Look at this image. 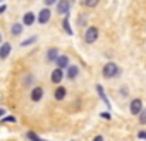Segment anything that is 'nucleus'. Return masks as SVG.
Returning a JSON list of instances; mask_svg holds the SVG:
<instances>
[{
    "mask_svg": "<svg viewBox=\"0 0 146 141\" xmlns=\"http://www.w3.org/2000/svg\"><path fill=\"white\" fill-rule=\"evenodd\" d=\"M100 4V0H81V5L86 9H95Z\"/></svg>",
    "mask_w": 146,
    "mask_h": 141,
    "instance_id": "obj_17",
    "label": "nucleus"
},
{
    "mask_svg": "<svg viewBox=\"0 0 146 141\" xmlns=\"http://www.w3.org/2000/svg\"><path fill=\"white\" fill-rule=\"evenodd\" d=\"M120 72L122 70H120V67L115 62H107L103 65V69H102V74H103L105 79H115V78L120 76Z\"/></svg>",
    "mask_w": 146,
    "mask_h": 141,
    "instance_id": "obj_1",
    "label": "nucleus"
},
{
    "mask_svg": "<svg viewBox=\"0 0 146 141\" xmlns=\"http://www.w3.org/2000/svg\"><path fill=\"white\" fill-rule=\"evenodd\" d=\"M93 141H103V136H95Z\"/></svg>",
    "mask_w": 146,
    "mask_h": 141,
    "instance_id": "obj_28",
    "label": "nucleus"
},
{
    "mask_svg": "<svg viewBox=\"0 0 146 141\" xmlns=\"http://www.w3.org/2000/svg\"><path fill=\"white\" fill-rule=\"evenodd\" d=\"M0 43H2V35H0Z\"/></svg>",
    "mask_w": 146,
    "mask_h": 141,
    "instance_id": "obj_30",
    "label": "nucleus"
},
{
    "mask_svg": "<svg viewBox=\"0 0 146 141\" xmlns=\"http://www.w3.org/2000/svg\"><path fill=\"white\" fill-rule=\"evenodd\" d=\"M96 91H98V95H100V98H102V102L108 107V108H112V103H110V100L107 98V95H105V90H103V86L102 84H96Z\"/></svg>",
    "mask_w": 146,
    "mask_h": 141,
    "instance_id": "obj_13",
    "label": "nucleus"
},
{
    "mask_svg": "<svg viewBox=\"0 0 146 141\" xmlns=\"http://www.w3.org/2000/svg\"><path fill=\"white\" fill-rule=\"evenodd\" d=\"M36 41H38V36H36V35H33V36H29L28 40L21 41V47H29V45H33V43H36Z\"/></svg>",
    "mask_w": 146,
    "mask_h": 141,
    "instance_id": "obj_18",
    "label": "nucleus"
},
{
    "mask_svg": "<svg viewBox=\"0 0 146 141\" xmlns=\"http://www.w3.org/2000/svg\"><path fill=\"white\" fill-rule=\"evenodd\" d=\"M43 2H45V7H52V5H55L58 2V0H43Z\"/></svg>",
    "mask_w": 146,
    "mask_h": 141,
    "instance_id": "obj_23",
    "label": "nucleus"
},
{
    "mask_svg": "<svg viewBox=\"0 0 146 141\" xmlns=\"http://www.w3.org/2000/svg\"><path fill=\"white\" fill-rule=\"evenodd\" d=\"M78 23H79V26L83 28V26L86 24V16H79V17H78Z\"/></svg>",
    "mask_w": 146,
    "mask_h": 141,
    "instance_id": "obj_24",
    "label": "nucleus"
},
{
    "mask_svg": "<svg viewBox=\"0 0 146 141\" xmlns=\"http://www.w3.org/2000/svg\"><path fill=\"white\" fill-rule=\"evenodd\" d=\"M98 36H100V29H98L96 26H88L86 31H84V43L93 45V43L98 40Z\"/></svg>",
    "mask_w": 146,
    "mask_h": 141,
    "instance_id": "obj_2",
    "label": "nucleus"
},
{
    "mask_svg": "<svg viewBox=\"0 0 146 141\" xmlns=\"http://www.w3.org/2000/svg\"><path fill=\"white\" fill-rule=\"evenodd\" d=\"M137 120H139V124H146V108H143L139 114H137Z\"/></svg>",
    "mask_w": 146,
    "mask_h": 141,
    "instance_id": "obj_20",
    "label": "nucleus"
},
{
    "mask_svg": "<svg viewBox=\"0 0 146 141\" xmlns=\"http://www.w3.org/2000/svg\"><path fill=\"white\" fill-rule=\"evenodd\" d=\"M11 50H12V45H11V43H7V41L0 43V59L5 60V59L11 55Z\"/></svg>",
    "mask_w": 146,
    "mask_h": 141,
    "instance_id": "obj_9",
    "label": "nucleus"
},
{
    "mask_svg": "<svg viewBox=\"0 0 146 141\" xmlns=\"http://www.w3.org/2000/svg\"><path fill=\"white\" fill-rule=\"evenodd\" d=\"M70 64H69V57L67 55H58L57 57V60H55V67H58V69H67Z\"/></svg>",
    "mask_w": 146,
    "mask_h": 141,
    "instance_id": "obj_11",
    "label": "nucleus"
},
{
    "mask_svg": "<svg viewBox=\"0 0 146 141\" xmlns=\"http://www.w3.org/2000/svg\"><path fill=\"white\" fill-rule=\"evenodd\" d=\"M26 136H28V139H29V141H45V139L38 138V136H36L33 131H28V134H26Z\"/></svg>",
    "mask_w": 146,
    "mask_h": 141,
    "instance_id": "obj_21",
    "label": "nucleus"
},
{
    "mask_svg": "<svg viewBox=\"0 0 146 141\" xmlns=\"http://www.w3.org/2000/svg\"><path fill=\"white\" fill-rule=\"evenodd\" d=\"M65 95H67V90H65L64 86H58V88L53 91V96H55V100H58V102H60V100H64V98H65Z\"/></svg>",
    "mask_w": 146,
    "mask_h": 141,
    "instance_id": "obj_16",
    "label": "nucleus"
},
{
    "mask_svg": "<svg viewBox=\"0 0 146 141\" xmlns=\"http://www.w3.org/2000/svg\"><path fill=\"white\" fill-rule=\"evenodd\" d=\"M58 55H60L58 48H48V50H46V60H48V62H55Z\"/></svg>",
    "mask_w": 146,
    "mask_h": 141,
    "instance_id": "obj_14",
    "label": "nucleus"
},
{
    "mask_svg": "<svg viewBox=\"0 0 146 141\" xmlns=\"http://www.w3.org/2000/svg\"><path fill=\"white\" fill-rule=\"evenodd\" d=\"M62 28H64V31H65L69 36L74 35V31H72V28H70V23H69V16H64V19H62Z\"/></svg>",
    "mask_w": 146,
    "mask_h": 141,
    "instance_id": "obj_15",
    "label": "nucleus"
},
{
    "mask_svg": "<svg viewBox=\"0 0 146 141\" xmlns=\"http://www.w3.org/2000/svg\"><path fill=\"white\" fill-rule=\"evenodd\" d=\"M64 69H58V67H55L53 70H52V74H50V79H52V83L53 84H60L62 83V79H64Z\"/></svg>",
    "mask_w": 146,
    "mask_h": 141,
    "instance_id": "obj_6",
    "label": "nucleus"
},
{
    "mask_svg": "<svg viewBox=\"0 0 146 141\" xmlns=\"http://www.w3.org/2000/svg\"><path fill=\"white\" fill-rule=\"evenodd\" d=\"M5 115V108H0V119H2Z\"/></svg>",
    "mask_w": 146,
    "mask_h": 141,
    "instance_id": "obj_29",
    "label": "nucleus"
},
{
    "mask_svg": "<svg viewBox=\"0 0 146 141\" xmlns=\"http://www.w3.org/2000/svg\"><path fill=\"white\" fill-rule=\"evenodd\" d=\"M24 26H33L35 23H36V16H35V12H26L24 16H23V21H21Z\"/></svg>",
    "mask_w": 146,
    "mask_h": 141,
    "instance_id": "obj_10",
    "label": "nucleus"
},
{
    "mask_svg": "<svg viewBox=\"0 0 146 141\" xmlns=\"http://www.w3.org/2000/svg\"><path fill=\"white\" fill-rule=\"evenodd\" d=\"M143 108H144V107H143V100H141V98H132V100H131V103H129V112H131L132 115H137Z\"/></svg>",
    "mask_w": 146,
    "mask_h": 141,
    "instance_id": "obj_5",
    "label": "nucleus"
},
{
    "mask_svg": "<svg viewBox=\"0 0 146 141\" xmlns=\"http://www.w3.org/2000/svg\"><path fill=\"white\" fill-rule=\"evenodd\" d=\"M102 117H103V119H107V120H110V119H112V115H110L108 112H103V114H102Z\"/></svg>",
    "mask_w": 146,
    "mask_h": 141,
    "instance_id": "obj_26",
    "label": "nucleus"
},
{
    "mask_svg": "<svg viewBox=\"0 0 146 141\" xmlns=\"http://www.w3.org/2000/svg\"><path fill=\"white\" fill-rule=\"evenodd\" d=\"M137 138H141V139H146V131H139V132H137Z\"/></svg>",
    "mask_w": 146,
    "mask_h": 141,
    "instance_id": "obj_25",
    "label": "nucleus"
},
{
    "mask_svg": "<svg viewBox=\"0 0 146 141\" xmlns=\"http://www.w3.org/2000/svg\"><path fill=\"white\" fill-rule=\"evenodd\" d=\"M78 76H79V67L78 65H69L67 67V72H65V78L69 81H74Z\"/></svg>",
    "mask_w": 146,
    "mask_h": 141,
    "instance_id": "obj_8",
    "label": "nucleus"
},
{
    "mask_svg": "<svg viewBox=\"0 0 146 141\" xmlns=\"http://www.w3.org/2000/svg\"><path fill=\"white\" fill-rule=\"evenodd\" d=\"M43 95H45V91H43V88L41 86H35L33 90H31V95H29V98L36 103V102H41V98H43Z\"/></svg>",
    "mask_w": 146,
    "mask_h": 141,
    "instance_id": "obj_7",
    "label": "nucleus"
},
{
    "mask_svg": "<svg viewBox=\"0 0 146 141\" xmlns=\"http://www.w3.org/2000/svg\"><path fill=\"white\" fill-rule=\"evenodd\" d=\"M0 122H4V124H16L17 119H16L14 115H4L2 119H0Z\"/></svg>",
    "mask_w": 146,
    "mask_h": 141,
    "instance_id": "obj_19",
    "label": "nucleus"
},
{
    "mask_svg": "<svg viewBox=\"0 0 146 141\" xmlns=\"http://www.w3.org/2000/svg\"><path fill=\"white\" fill-rule=\"evenodd\" d=\"M0 2H2V0H0Z\"/></svg>",
    "mask_w": 146,
    "mask_h": 141,
    "instance_id": "obj_31",
    "label": "nucleus"
},
{
    "mask_svg": "<svg viewBox=\"0 0 146 141\" xmlns=\"http://www.w3.org/2000/svg\"><path fill=\"white\" fill-rule=\"evenodd\" d=\"M24 28H26V26H24L23 23H14V24L11 26V35H12V36H21L23 31H24Z\"/></svg>",
    "mask_w": 146,
    "mask_h": 141,
    "instance_id": "obj_12",
    "label": "nucleus"
},
{
    "mask_svg": "<svg viewBox=\"0 0 146 141\" xmlns=\"http://www.w3.org/2000/svg\"><path fill=\"white\" fill-rule=\"evenodd\" d=\"M50 19H52V11H50V7H43V9L38 12V16H36V23H40L41 26H43V24H48Z\"/></svg>",
    "mask_w": 146,
    "mask_h": 141,
    "instance_id": "obj_4",
    "label": "nucleus"
},
{
    "mask_svg": "<svg viewBox=\"0 0 146 141\" xmlns=\"http://www.w3.org/2000/svg\"><path fill=\"white\" fill-rule=\"evenodd\" d=\"M55 12L58 16H69L70 12V0H58V2L55 4Z\"/></svg>",
    "mask_w": 146,
    "mask_h": 141,
    "instance_id": "obj_3",
    "label": "nucleus"
},
{
    "mask_svg": "<svg viewBox=\"0 0 146 141\" xmlns=\"http://www.w3.org/2000/svg\"><path fill=\"white\" fill-rule=\"evenodd\" d=\"M33 81H35V78H33L31 74H28V76H24L23 84H24V86H31V84H33Z\"/></svg>",
    "mask_w": 146,
    "mask_h": 141,
    "instance_id": "obj_22",
    "label": "nucleus"
},
{
    "mask_svg": "<svg viewBox=\"0 0 146 141\" xmlns=\"http://www.w3.org/2000/svg\"><path fill=\"white\" fill-rule=\"evenodd\" d=\"M5 11H7V5H5V4H2V5H0V14H4Z\"/></svg>",
    "mask_w": 146,
    "mask_h": 141,
    "instance_id": "obj_27",
    "label": "nucleus"
}]
</instances>
